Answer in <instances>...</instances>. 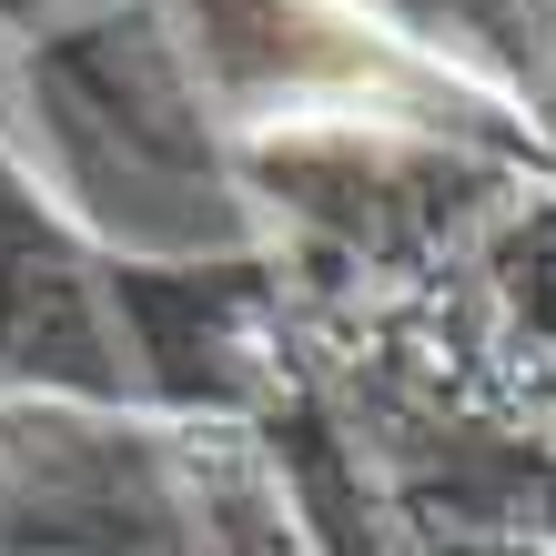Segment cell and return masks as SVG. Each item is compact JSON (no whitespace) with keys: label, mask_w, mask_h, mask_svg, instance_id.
<instances>
[]
</instances>
